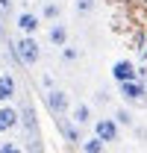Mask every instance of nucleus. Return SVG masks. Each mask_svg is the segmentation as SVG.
Here are the masks:
<instances>
[{
    "instance_id": "nucleus-14",
    "label": "nucleus",
    "mask_w": 147,
    "mask_h": 153,
    "mask_svg": "<svg viewBox=\"0 0 147 153\" xmlns=\"http://www.w3.org/2000/svg\"><path fill=\"white\" fill-rule=\"evenodd\" d=\"M59 53H62V62H65V65H74V62H79V56H82V50H79L76 44H71V41H68Z\"/></svg>"
},
{
    "instance_id": "nucleus-17",
    "label": "nucleus",
    "mask_w": 147,
    "mask_h": 153,
    "mask_svg": "<svg viewBox=\"0 0 147 153\" xmlns=\"http://www.w3.org/2000/svg\"><path fill=\"white\" fill-rule=\"evenodd\" d=\"M0 153H24L18 141H0Z\"/></svg>"
},
{
    "instance_id": "nucleus-3",
    "label": "nucleus",
    "mask_w": 147,
    "mask_h": 153,
    "mask_svg": "<svg viewBox=\"0 0 147 153\" xmlns=\"http://www.w3.org/2000/svg\"><path fill=\"white\" fill-rule=\"evenodd\" d=\"M118 94H121V100H124L127 106H141L147 100V85H144V79L121 82V85H118Z\"/></svg>"
},
{
    "instance_id": "nucleus-11",
    "label": "nucleus",
    "mask_w": 147,
    "mask_h": 153,
    "mask_svg": "<svg viewBox=\"0 0 147 153\" xmlns=\"http://www.w3.org/2000/svg\"><path fill=\"white\" fill-rule=\"evenodd\" d=\"M38 18L47 21V24L62 21V3H56V0H44V3H41V12H38Z\"/></svg>"
},
{
    "instance_id": "nucleus-18",
    "label": "nucleus",
    "mask_w": 147,
    "mask_h": 153,
    "mask_svg": "<svg viewBox=\"0 0 147 153\" xmlns=\"http://www.w3.org/2000/svg\"><path fill=\"white\" fill-rule=\"evenodd\" d=\"M12 3L15 0H0V15H9L12 12Z\"/></svg>"
},
{
    "instance_id": "nucleus-15",
    "label": "nucleus",
    "mask_w": 147,
    "mask_h": 153,
    "mask_svg": "<svg viewBox=\"0 0 147 153\" xmlns=\"http://www.w3.org/2000/svg\"><path fill=\"white\" fill-rule=\"evenodd\" d=\"M94 9H97V0H74V12H76L79 18L94 15Z\"/></svg>"
},
{
    "instance_id": "nucleus-4",
    "label": "nucleus",
    "mask_w": 147,
    "mask_h": 153,
    "mask_svg": "<svg viewBox=\"0 0 147 153\" xmlns=\"http://www.w3.org/2000/svg\"><path fill=\"white\" fill-rule=\"evenodd\" d=\"M94 138H100L103 144H115V141H121V127L112 118H97L94 121Z\"/></svg>"
},
{
    "instance_id": "nucleus-10",
    "label": "nucleus",
    "mask_w": 147,
    "mask_h": 153,
    "mask_svg": "<svg viewBox=\"0 0 147 153\" xmlns=\"http://www.w3.org/2000/svg\"><path fill=\"white\" fill-rule=\"evenodd\" d=\"M71 124H76V127H88V124H94L91 106H88V103H76V106H71Z\"/></svg>"
},
{
    "instance_id": "nucleus-5",
    "label": "nucleus",
    "mask_w": 147,
    "mask_h": 153,
    "mask_svg": "<svg viewBox=\"0 0 147 153\" xmlns=\"http://www.w3.org/2000/svg\"><path fill=\"white\" fill-rule=\"evenodd\" d=\"M15 30H18V36H36L38 30H41L38 12H30V9L18 12V15H15Z\"/></svg>"
},
{
    "instance_id": "nucleus-21",
    "label": "nucleus",
    "mask_w": 147,
    "mask_h": 153,
    "mask_svg": "<svg viewBox=\"0 0 147 153\" xmlns=\"http://www.w3.org/2000/svg\"><path fill=\"white\" fill-rule=\"evenodd\" d=\"M56 3H59V0H56Z\"/></svg>"
},
{
    "instance_id": "nucleus-7",
    "label": "nucleus",
    "mask_w": 147,
    "mask_h": 153,
    "mask_svg": "<svg viewBox=\"0 0 147 153\" xmlns=\"http://www.w3.org/2000/svg\"><path fill=\"white\" fill-rule=\"evenodd\" d=\"M18 127H21V112H18V106L3 103V106H0V135L12 133V130H18Z\"/></svg>"
},
{
    "instance_id": "nucleus-6",
    "label": "nucleus",
    "mask_w": 147,
    "mask_h": 153,
    "mask_svg": "<svg viewBox=\"0 0 147 153\" xmlns=\"http://www.w3.org/2000/svg\"><path fill=\"white\" fill-rule=\"evenodd\" d=\"M112 79L121 85V82H132V79H138V68H135V62H129V59H118V62H112Z\"/></svg>"
},
{
    "instance_id": "nucleus-19",
    "label": "nucleus",
    "mask_w": 147,
    "mask_h": 153,
    "mask_svg": "<svg viewBox=\"0 0 147 153\" xmlns=\"http://www.w3.org/2000/svg\"><path fill=\"white\" fill-rule=\"evenodd\" d=\"M41 85H44V91L56 88V85H53V76H50V74H44V76H41Z\"/></svg>"
},
{
    "instance_id": "nucleus-2",
    "label": "nucleus",
    "mask_w": 147,
    "mask_h": 153,
    "mask_svg": "<svg viewBox=\"0 0 147 153\" xmlns=\"http://www.w3.org/2000/svg\"><path fill=\"white\" fill-rule=\"evenodd\" d=\"M44 103H47V112L53 115V118H65V115L71 112V94H68L65 88H50V91H44Z\"/></svg>"
},
{
    "instance_id": "nucleus-13",
    "label": "nucleus",
    "mask_w": 147,
    "mask_h": 153,
    "mask_svg": "<svg viewBox=\"0 0 147 153\" xmlns=\"http://www.w3.org/2000/svg\"><path fill=\"white\" fill-rule=\"evenodd\" d=\"M79 150H82V153H106V144H103L100 138L88 135V138H82V141H79Z\"/></svg>"
},
{
    "instance_id": "nucleus-12",
    "label": "nucleus",
    "mask_w": 147,
    "mask_h": 153,
    "mask_svg": "<svg viewBox=\"0 0 147 153\" xmlns=\"http://www.w3.org/2000/svg\"><path fill=\"white\" fill-rule=\"evenodd\" d=\"M112 121L118 124V127H135V115L129 106H118L115 112H112Z\"/></svg>"
},
{
    "instance_id": "nucleus-9",
    "label": "nucleus",
    "mask_w": 147,
    "mask_h": 153,
    "mask_svg": "<svg viewBox=\"0 0 147 153\" xmlns=\"http://www.w3.org/2000/svg\"><path fill=\"white\" fill-rule=\"evenodd\" d=\"M15 94H18V79L9 74V71H3L0 74V106L3 103H12Z\"/></svg>"
},
{
    "instance_id": "nucleus-8",
    "label": "nucleus",
    "mask_w": 147,
    "mask_h": 153,
    "mask_svg": "<svg viewBox=\"0 0 147 153\" xmlns=\"http://www.w3.org/2000/svg\"><path fill=\"white\" fill-rule=\"evenodd\" d=\"M68 38H71V33H68V24H62V21H53V24H47V41L53 44V47H65L68 44Z\"/></svg>"
},
{
    "instance_id": "nucleus-20",
    "label": "nucleus",
    "mask_w": 147,
    "mask_h": 153,
    "mask_svg": "<svg viewBox=\"0 0 147 153\" xmlns=\"http://www.w3.org/2000/svg\"><path fill=\"white\" fill-rule=\"evenodd\" d=\"M0 38H3V24H0Z\"/></svg>"
},
{
    "instance_id": "nucleus-1",
    "label": "nucleus",
    "mask_w": 147,
    "mask_h": 153,
    "mask_svg": "<svg viewBox=\"0 0 147 153\" xmlns=\"http://www.w3.org/2000/svg\"><path fill=\"white\" fill-rule=\"evenodd\" d=\"M12 53L24 68H36L41 62V44H38L36 36H18L12 41Z\"/></svg>"
},
{
    "instance_id": "nucleus-16",
    "label": "nucleus",
    "mask_w": 147,
    "mask_h": 153,
    "mask_svg": "<svg viewBox=\"0 0 147 153\" xmlns=\"http://www.w3.org/2000/svg\"><path fill=\"white\" fill-rule=\"evenodd\" d=\"M62 133H65V138H68L71 144H79V141H82L79 127H76V124H71V121H62Z\"/></svg>"
}]
</instances>
